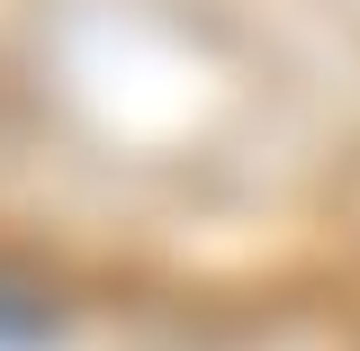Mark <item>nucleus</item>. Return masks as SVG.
<instances>
[{"label":"nucleus","mask_w":360,"mask_h":351,"mask_svg":"<svg viewBox=\"0 0 360 351\" xmlns=\"http://www.w3.org/2000/svg\"><path fill=\"white\" fill-rule=\"evenodd\" d=\"M54 333V315H45V298H27V288H9L0 279V351H27Z\"/></svg>","instance_id":"nucleus-1"}]
</instances>
